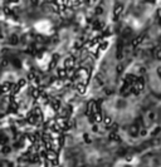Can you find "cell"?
Instances as JSON below:
<instances>
[{
  "label": "cell",
  "mask_w": 161,
  "mask_h": 167,
  "mask_svg": "<svg viewBox=\"0 0 161 167\" xmlns=\"http://www.w3.org/2000/svg\"><path fill=\"white\" fill-rule=\"evenodd\" d=\"M155 57H156V58H159V59H161V49H160V48L156 50V53H155Z\"/></svg>",
  "instance_id": "obj_7"
},
{
  "label": "cell",
  "mask_w": 161,
  "mask_h": 167,
  "mask_svg": "<svg viewBox=\"0 0 161 167\" xmlns=\"http://www.w3.org/2000/svg\"><path fill=\"white\" fill-rule=\"evenodd\" d=\"M141 135L145 136V135H146V131H145V129H142V131H141Z\"/></svg>",
  "instance_id": "obj_12"
},
{
  "label": "cell",
  "mask_w": 161,
  "mask_h": 167,
  "mask_svg": "<svg viewBox=\"0 0 161 167\" xmlns=\"http://www.w3.org/2000/svg\"><path fill=\"white\" fill-rule=\"evenodd\" d=\"M102 10H103V9H102V8H101V6H98V8L96 9V13H97V14H98V15H100V14H102Z\"/></svg>",
  "instance_id": "obj_9"
},
{
  "label": "cell",
  "mask_w": 161,
  "mask_h": 167,
  "mask_svg": "<svg viewBox=\"0 0 161 167\" xmlns=\"http://www.w3.org/2000/svg\"><path fill=\"white\" fill-rule=\"evenodd\" d=\"M72 60H73V59H72V58H68V59L65 60V67H67V68H71L72 65H73V63H72Z\"/></svg>",
  "instance_id": "obj_3"
},
{
  "label": "cell",
  "mask_w": 161,
  "mask_h": 167,
  "mask_svg": "<svg viewBox=\"0 0 161 167\" xmlns=\"http://www.w3.org/2000/svg\"><path fill=\"white\" fill-rule=\"evenodd\" d=\"M142 38H143V37H142V35H141V37H139L137 39H135V40H133V43H132V44H133V47H136L137 44H140V42L142 40Z\"/></svg>",
  "instance_id": "obj_5"
},
{
  "label": "cell",
  "mask_w": 161,
  "mask_h": 167,
  "mask_svg": "<svg viewBox=\"0 0 161 167\" xmlns=\"http://www.w3.org/2000/svg\"><path fill=\"white\" fill-rule=\"evenodd\" d=\"M10 43H11V44H18V37H16V35H11Z\"/></svg>",
  "instance_id": "obj_2"
},
{
  "label": "cell",
  "mask_w": 161,
  "mask_h": 167,
  "mask_svg": "<svg viewBox=\"0 0 161 167\" xmlns=\"http://www.w3.org/2000/svg\"><path fill=\"white\" fill-rule=\"evenodd\" d=\"M9 151H10V148H9V147H6V148L4 147V150H3V152H4V153H9Z\"/></svg>",
  "instance_id": "obj_10"
},
{
  "label": "cell",
  "mask_w": 161,
  "mask_h": 167,
  "mask_svg": "<svg viewBox=\"0 0 161 167\" xmlns=\"http://www.w3.org/2000/svg\"><path fill=\"white\" fill-rule=\"evenodd\" d=\"M103 123L106 124L107 127H110V126H112V119H111L110 117H104V119H103Z\"/></svg>",
  "instance_id": "obj_1"
},
{
  "label": "cell",
  "mask_w": 161,
  "mask_h": 167,
  "mask_svg": "<svg viewBox=\"0 0 161 167\" xmlns=\"http://www.w3.org/2000/svg\"><path fill=\"white\" fill-rule=\"evenodd\" d=\"M52 106H53L54 109H58L59 108V102L58 101H53V102H52Z\"/></svg>",
  "instance_id": "obj_6"
},
{
  "label": "cell",
  "mask_w": 161,
  "mask_h": 167,
  "mask_svg": "<svg viewBox=\"0 0 161 167\" xmlns=\"http://www.w3.org/2000/svg\"><path fill=\"white\" fill-rule=\"evenodd\" d=\"M122 69H123L122 65H118V67H117V72H118V73H121V72H122Z\"/></svg>",
  "instance_id": "obj_11"
},
{
  "label": "cell",
  "mask_w": 161,
  "mask_h": 167,
  "mask_svg": "<svg viewBox=\"0 0 161 167\" xmlns=\"http://www.w3.org/2000/svg\"><path fill=\"white\" fill-rule=\"evenodd\" d=\"M77 88H78V91H79V93H84V87L82 86V84H79Z\"/></svg>",
  "instance_id": "obj_8"
},
{
  "label": "cell",
  "mask_w": 161,
  "mask_h": 167,
  "mask_svg": "<svg viewBox=\"0 0 161 167\" xmlns=\"http://www.w3.org/2000/svg\"><path fill=\"white\" fill-rule=\"evenodd\" d=\"M121 10H122V6H121V5H118V6H117V9H115V15H116V18H117L118 15H120Z\"/></svg>",
  "instance_id": "obj_4"
}]
</instances>
